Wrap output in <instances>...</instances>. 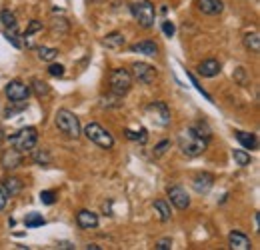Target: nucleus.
Returning <instances> with one entry per match:
<instances>
[{
	"instance_id": "f257e3e1",
	"label": "nucleus",
	"mask_w": 260,
	"mask_h": 250,
	"mask_svg": "<svg viewBox=\"0 0 260 250\" xmlns=\"http://www.w3.org/2000/svg\"><path fill=\"white\" fill-rule=\"evenodd\" d=\"M206 146H208V140L202 138L200 134H196L194 130H192V126H188L186 130H182L178 134V148H180V152L184 157L188 158L200 157L206 150Z\"/></svg>"
},
{
	"instance_id": "f03ea898",
	"label": "nucleus",
	"mask_w": 260,
	"mask_h": 250,
	"mask_svg": "<svg viewBox=\"0 0 260 250\" xmlns=\"http://www.w3.org/2000/svg\"><path fill=\"white\" fill-rule=\"evenodd\" d=\"M10 140V146L18 152H30L36 148V142H38V130L34 126H26V128H20L18 132H14L12 136H8Z\"/></svg>"
},
{
	"instance_id": "7ed1b4c3",
	"label": "nucleus",
	"mask_w": 260,
	"mask_h": 250,
	"mask_svg": "<svg viewBox=\"0 0 260 250\" xmlns=\"http://www.w3.org/2000/svg\"><path fill=\"white\" fill-rule=\"evenodd\" d=\"M130 12H132L134 20H136L142 28H152V26H154L156 10H154V4H152V2H148V0L132 2V4H130Z\"/></svg>"
},
{
	"instance_id": "20e7f679",
	"label": "nucleus",
	"mask_w": 260,
	"mask_h": 250,
	"mask_svg": "<svg viewBox=\"0 0 260 250\" xmlns=\"http://www.w3.org/2000/svg\"><path fill=\"white\" fill-rule=\"evenodd\" d=\"M56 128L68 138H78L80 136V120H78V116L74 112L66 110V108L56 112Z\"/></svg>"
},
{
	"instance_id": "39448f33",
	"label": "nucleus",
	"mask_w": 260,
	"mask_h": 250,
	"mask_svg": "<svg viewBox=\"0 0 260 250\" xmlns=\"http://www.w3.org/2000/svg\"><path fill=\"white\" fill-rule=\"evenodd\" d=\"M108 84H110V92L122 98V96L128 94L130 88H132V74H130L126 68H114V70L110 72Z\"/></svg>"
},
{
	"instance_id": "423d86ee",
	"label": "nucleus",
	"mask_w": 260,
	"mask_h": 250,
	"mask_svg": "<svg viewBox=\"0 0 260 250\" xmlns=\"http://www.w3.org/2000/svg\"><path fill=\"white\" fill-rule=\"evenodd\" d=\"M84 136L90 140V142H94L96 146L100 148H112L114 146V138H112V134L106 130V128H102L100 124L96 122H90L88 126H84Z\"/></svg>"
},
{
	"instance_id": "0eeeda50",
	"label": "nucleus",
	"mask_w": 260,
	"mask_h": 250,
	"mask_svg": "<svg viewBox=\"0 0 260 250\" xmlns=\"http://www.w3.org/2000/svg\"><path fill=\"white\" fill-rule=\"evenodd\" d=\"M144 112H146V116L150 118V122H154L156 126H160V128L170 126V108H168V104L162 102V100L150 102Z\"/></svg>"
},
{
	"instance_id": "6e6552de",
	"label": "nucleus",
	"mask_w": 260,
	"mask_h": 250,
	"mask_svg": "<svg viewBox=\"0 0 260 250\" xmlns=\"http://www.w3.org/2000/svg\"><path fill=\"white\" fill-rule=\"evenodd\" d=\"M4 92H6V98H8L10 102L22 104V102H26L28 96H30V86H26L22 80H10V82L6 84V88H4Z\"/></svg>"
},
{
	"instance_id": "1a4fd4ad",
	"label": "nucleus",
	"mask_w": 260,
	"mask_h": 250,
	"mask_svg": "<svg viewBox=\"0 0 260 250\" xmlns=\"http://www.w3.org/2000/svg\"><path fill=\"white\" fill-rule=\"evenodd\" d=\"M130 74H132V80H138L140 84H152L154 78H156V68L152 64L134 63Z\"/></svg>"
},
{
	"instance_id": "9d476101",
	"label": "nucleus",
	"mask_w": 260,
	"mask_h": 250,
	"mask_svg": "<svg viewBox=\"0 0 260 250\" xmlns=\"http://www.w3.org/2000/svg\"><path fill=\"white\" fill-rule=\"evenodd\" d=\"M166 194H168L170 202H172V204H174L178 210H186V208L190 206V196H188V192H186L182 186H178V184L168 186Z\"/></svg>"
},
{
	"instance_id": "9b49d317",
	"label": "nucleus",
	"mask_w": 260,
	"mask_h": 250,
	"mask_svg": "<svg viewBox=\"0 0 260 250\" xmlns=\"http://www.w3.org/2000/svg\"><path fill=\"white\" fill-rule=\"evenodd\" d=\"M214 186V176L208 174V172H202V174H196L192 178V188H194L198 194H206L210 192V188Z\"/></svg>"
},
{
	"instance_id": "f8f14e48",
	"label": "nucleus",
	"mask_w": 260,
	"mask_h": 250,
	"mask_svg": "<svg viewBox=\"0 0 260 250\" xmlns=\"http://www.w3.org/2000/svg\"><path fill=\"white\" fill-rule=\"evenodd\" d=\"M196 6H198V10L202 14H208V16H216V14H220L224 10L222 0H198Z\"/></svg>"
},
{
	"instance_id": "ddd939ff",
	"label": "nucleus",
	"mask_w": 260,
	"mask_h": 250,
	"mask_svg": "<svg viewBox=\"0 0 260 250\" xmlns=\"http://www.w3.org/2000/svg\"><path fill=\"white\" fill-rule=\"evenodd\" d=\"M228 244H230L232 250H250V246H252V244H250V238H248L244 232H238V230L230 232Z\"/></svg>"
},
{
	"instance_id": "4468645a",
	"label": "nucleus",
	"mask_w": 260,
	"mask_h": 250,
	"mask_svg": "<svg viewBox=\"0 0 260 250\" xmlns=\"http://www.w3.org/2000/svg\"><path fill=\"white\" fill-rule=\"evenodd\" d=\"M0 162H2V168H4V170H14V168H18L20 162H22V152H18V150H14V148L4 150Z\"/></svg>"
},
{
	"instance_id": "2eb2a0df",
	"label": "nucleus",
	"mask_w": 260,
	"mask_h": 250,
	"mask_svg": "<svg viewBox=\"0 0 260 250\" xmlns=\"http://www.w3.org/2000/svg\"><path fill=\"white\" fill-rule=\"evenodd\" d=\"M198 74L204 76V78H214L220 74V63L214 60V58H208L204 63L198 64Z\"/></svg>"
},
{
	"instance_id": "dca6fc26",
	"label": "nucleus",
	"mask_w": 260,
	"mask_h": 250,
	"mask_svg": "<svg viewBox=\"0 0 260 250\" xmlns=\"http://www.w3.org/2000/svg\"><path fill=\"white\" fill-rule=\"evenodd\" d=\"M130 50L138 52V54H144V56H156L158 54V44L154 40H142V42L132 44Z\"/></svg>"
},
{
	"instance_id": "f3484780",
	"label": "nucleus",
	"mask_w": 260,
	"mask_h": 250,
	"mask_svg": "<svg viewBox=\"0 0 260 250\" xmlns=\"http://www.w3.org/2000/svg\"><path fill=\"white\" fill-rule=\"evenodd\" d=\"M76 222H78V226H80V228H84V230L96 228L98 226V214L96 212H92V210H80V212L76 214Z\"/></svg>"
},
{
	"instance_id": "a211bd4d",
	"label": "nucleus",
	"mask_w": 260,
	"mask_h": 250,
	"mask_svg": "<svg viewBox=\"0 0 260 250\" xmlns=\"http://www.w3.org/2000/svg\"><path fill=\"white\" fill-rule=\"evenodd\" d=\"M124 42H126V38H124V34H120V32H110V34H106V36L102 38V44H104L106 48H110V50H120V48L124 46Z\"/></svg>"
},
{
	"instance_id": "6ab92c4d",
	"label": "nucleus",
	"mask_w": 260,
	"mask_h": 250,
	"mask_svg": "<svg viewBox=\"0 0 260 250\" xmlns=\"http://www.w3.org/2000/svg\"><path fill=\"white\" fill-rule=\"evenodd\" d=\"M236 140L246 148V150H256L258 148V142H256V134H250V132H242V130H236Z\"/></svg>"
},
{
	"instance_id": "aec40b11",
	"label": "nucleus",
	"mask_w": 260,
	"mask_h": 250,
	"mask_svg": "<svg viewBox=\"0 0 260 250\" xmlns=\"http://www.w3.org/2000/svg\"><path fill=\"white\" fill-rule=\"evenodd\" d=\"M2 186H4L2 190L6 192L8 198H14V196H18L20 190H22V180H20V178H14V176H8Z\"/></svg>"
},
{
	"instance_id": "412c9836",
	"label": "nucleus",
	"mask_w": 260,
	"mask_h": 250,
	"mask_svg": "<svg viewBox=\"0 0 260 250\" xmlns=\"http://www.w3.org/2000/svg\"><path fill=\"white\" fill-rule=\"evenodd\" d=\"M154 210L158 212V218H160V222H168V220L172 218V210H170V204H168V200H164V198H158V200H154Z\"/></svg>"
},
{
	"instance_id": "4be33fe9",
	"label": "nucleus",
	"mask_w": 260,
	"mask_h": 250,
	"mask_svg": "<svg viewBox=\"0 0 260 250\" xmlns=\"http://www.w3.org/2000/svg\"><path fill=\"white\" fill-rule=\"evenodd\" d=\"M124 136L132 140V142H140L144 144L148 140V134H146V128H138V130H132V128H124Z\"/></svg>"
},
{
	"instance_id": "5701e85b",
	"label": "nucleus",
	"mask_w": 260,
	"mask_h": 250,
	"mask_svg": "<svg viewBox=\"0 0 260 250\" xmlns=\"http://www.w3.org/2000/svg\"><path fill=\"white\" fill-rule=\"evenodd\" d=\"M244 46H246L250 52L258 54V52H260V36H258V32H248V34H244Z\"/></svg>"
},
{
	"instance_id": "b1692460",
	"label": "nucleus",
	"mask_w": 260,
	"mask_h": 250,
	"mask_svg": "<svg viewBox=\"0 0 260 250\" xmlns=\"http://www.w3.org/2000/svg\"><path fill=\"white\" fill-rule=\"evenodd\" d=\"M0 22L4 24V28H16V26H18V22H16V14L10 12L8 8H4V10L0 12Z\"/></svg>"
},
{
	"instance_id": "393cba45",
	"label": "nucleus",
	"mask_w": 260,
	"mask_h": 250,
	"mask_svg": "<svg viewBox=\"0 0 260 250\" xmlns=\"http://www.w3.org/2000/svg\"><path fill=\"white\" fill-rule=\"evenodd\" d=\"M58 56V50L56 48H48V46H38V58L44 60V63H52L56 60Z\"/></svg>"
},
{
	"instance_id": "a878e982",
	"label": "nucleus",
	"mask_w": 260,
	"mask_h": 250,
	"mask_svg": "<svg viewBox=\"0 0 260 250\" xmlns=\"http://www.w3.org/2000/svg\"><path fill=\"white\" fill-rule=\"evenodd\" d=\"M44 216L42 214H38V212H30V214H26L24 216V224H26V228H36V226H44Z\"/></svg>"
},
{
	"instance_id": "bb28decb",
	"label": "nucleus",
	"mask_w": 260,
	"mask_h": 250,
	"mask_svg": "<svg viewBox=\"0 0 260 250\" xmlns=\"http://www.w3.org/2000/svg\"><path fill=\"white\" fill-rule=\"evenodd\" d=\"M32 152V160L36 164H42V166H48L52 162V158L48 154V150H30Z\"/></svg>"
},
{
	"instance_id": "cd10ccee",
	"label": "nucleus",
	"mask_w": 260,
	"mask_h": 250,
	"mask_svg": "<svg viewBox=\"0 0 260 250\" xmlns=\"http://www.w3.org/2000/svg\"><path fill=\"white\" fill-rule=\"evenodd\" d=\"M4 36H6V40H8L14 48H22V46H24V44L20 42V36H18L16 28H4Z\"/></svg>"
},
{
	"instance_id": "c85d7f7f",
	"label": "nucleus",
	"mask_w": 260,
	"mask_h": 250,
	"mask_svg": "<svg viewBox=\"0 0 260 250\" xmlns=\"http://www.w3.org/2000/svg\"><path fill=\"white\" fill-rule=\"evenodd\" d=\"M232 158H234V162H236L238 166H248L250 160H252L246 150H232Z\"/></svg>"
},
{
	"instance_id": "c756f323",
	"label": "nucleus",
	"mask_w": 260,
	"mask_h": 250,
	"mask_svg": "<svg viewBox=\"0 0 260 250\" xmlns=\"http://www.w3.org/2000/svg\"><path fill=\"white\" fill-rule=\"evenodd\" d=\"M192 130H194L196 134H200L202 138H206V140H210V136H212V130H210V126L206 124L204 120H202V122H196V124H192Z\"/></svg>"
},
{
	"instance_id": "7c9ffc66",
	"label": "nucleus",
	"mask_w": 260,
	"mask_h": 250,
	"mask_svg": "<svg viewBox=\"0 0 260 250\" xmlns=\"http://www.w3.org/2000/svg\"><path fill=\"white\" fill-rule=\"evenodd\" d=\"M32 86H34V92H36V96H48V94H50V86H48L46 82H42L40 78H34Z\"/></svg>"
},
{
	"instance_id": "2f4dec72",
	"label": "nucleus",
	"mask_w": 260,
	"mask_h": 250,
	"mask_svg": "<svg viewBox=\"0 0 260 250\" xmlns=\"http://www.w3.org/2000/svg\"><path fill=\"white\" fill-rule=\"evenodd\" d=\"M40 200H42V204H54L56 202V192L54 190H42L40 192Z\"/></svg>"
},
{
	"instance_id": "473e14b6",
	"label": "nucleus",
	"mask_w": 260,
	"mask_h": 250,
	"mask_svg": "<svg viewBox=\"0 0 260 250\" xmlns=\"http://www.w3.org/2000/svg\"><path fill=\"white\" fill-rule=\"evenodd\" d=\"M40 30H42V22H40V20H32V22L28 24V28H26V32L22 34V38L26 40V38H30V36H32L34 32H40Z\"/></svg>"
},
{
	"instance_id": "72a5a7b5",
	"label": "nucleus",
	"mask_w": 260,
	"mask_h": 250,
	"mask_svg": "<svg viewBox=\"0 0 260 250\" xmlns=\"http://www.w3.org/2000/svg\"><path fill=\"white\" fill-rule=\"evenodd\" d=\"M186 74H188V78H190V82H192V86H196V90H198V92L202 94V96H204L206 100H210V102H212V98H210V94L206 92V90H204V88H202V86L198 84V80H196V76H194V74H192V72H186Z\"/></svg>"
},
{
	"instance_id": "f704fd0d",
	"label": "nucleus",
	"mask_w": 260,
	"mask_h": 250,
	"mask_svg": "<svg viewBox=\"0 0 260 250\" xmlns=\"http://www.w3.org/2000/svg\"><path fill=\"white\" fill-rule=\"evenodd\" d=\"M48 74L60 78V76H64V66H62V64H50V66H48Z\"/></svg>"
},
{
	"instance_id": "c9c22d12",
	"label": "nucleus",
	"mask_w": 260,
	"mask_h": 250,
	"mask_svg": "<svg viewBox=\"0 0 260 250\" xmlns=\"http://www.w3.org/2000/svg\"><path fill=\"white\" fill-rule=\"evenodd\" d=\"M156 250H170L172 248V238H160L158 242H156Z\"/></svg>"
},
{
	"instance_id": "e433bc0d",
	"label": "nucleus",
	"mask_w": 260,
	"mask_h": 250,
	"mask_svg": "<svg viewBox=\"0 0 260 250\" xmlns=\"http://www.w3.org/2000/svg\"><path fill=\"white\" fill-rule=\"evenodd\" d=\"M162 32L168 36V38H172V36H174V24H172L170 20H164V22H162Z\"/></svg>"
},
{
	"instance_id": "4c0bfd02",
	"label": "nucleus",
	"mask_w": 260,
	"mask_h": 250,
	"mask_svg": "<svg viewBox=\"0 0 260 250\" xmlns=\"http://www.w3.org/2000/svg\"><path fill=\"white\" fill-rule=\"evenodd\" d=\"M166 148H170V140H162L156 148H154V157H160V154H164L166 152Z\"/></svg>"
},
{
	"instance_id": "58836bf2",
	"label": "nucleus",
	"mask_w": 260,
	"mask_h": 250,
	"mask_svg": "<svg viewBox=\"0 0 260 250\" xmlns=\"http://www.w3.org/2000/svg\"><path fill=\"white\" fill-rule=\"evenodd\" d=\"M6 202H8V196H6V192L0 188V212L6 208Z\"/></svg>"
},
{
	"instance_id": "ea45409f",
	"label": "nucleus",
	"mask_w": 260,
	"mask_h": 250,
	"mask_svg": "<svg viewBox=\"0 0 260 250\" xmlns=\"http://www.w3.org/2000/svg\"><path fill=\"white\" fill-rule=\"evenodd\" d=\"M56 246H58V248H62V250H72V248H74V244H70V242H58Z\"/></svg>"
},
{
	"instance_id": "a19ab883",
	"label": "nucleus",
	"mask_w": 260,
	"mask_h": 250,
	"mask_svg": "<svg viewBox=\"0 0 260 250\" xmlns=\"http://www.w3.org/2000/svg\"><path fill=\"white\" fill-rule=\"evenodd\" d=\"M4 140H6V134H4V130H2V126H0V146H2Z\"/></svg>"
},
{
	"instance_id": "79ce46f5",
	"label": "nucleus",
	"mask_w": 260,
	"mask_h": 250,
	"mask_svg": "<svg viewBox=\"0 0 260 250\" xmlns=\"http://www.w3.org/2000/svg\"><path fill=\"white\" fill-rule=\"evenodd\" d=\"M86 248H88V250H100V246H98V244H88Z\"/></svg>"
}]
</instances>
